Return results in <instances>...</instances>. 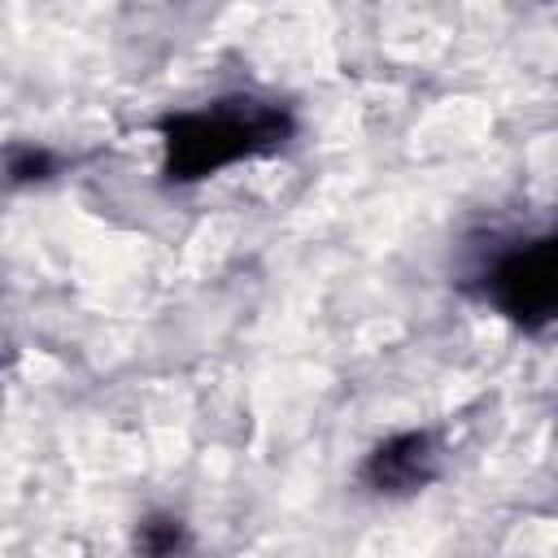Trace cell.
<instances>
[{"label":"cell","mask_w":558,"mask_h":558,"mask_svg":"<svg viewBox=\"0 0 558 558\" xmlns=\"http://www.w3.org/2000/svg\"><path fill=\"white\" fill-rule=\"evenodd\" d=\"M157 135L166 183H201L218 170L288 148V140L296 135V118L288 105L262 96H218L201 109L166 113L157 122Z\"/></svg>","instance_id":"obj_1"},{"label":"cell","mask_w":558,"mask_h":558,"mask_svg":"<svg viewBox=\"0 0 558 558\" xmlns=\"http://www.w3.org/2000/svg\"><path fill=\"white\" fill-rule=\"evenodd\" d=\"M480 301L523 331H545L558 310V240L554 231L497 248L475 275Z\"/></svg>","instance_id":"obj_2"},{"label":"cell","mask_w":558,"mask_h":558,"mask_svg":"<svg viewBox=\"0 0 558 558\" xmlns=\"http://www.w3.org/2000/svg\"><path fill=\"white\" fill-rule=\"evenodd\" d=\"M436 475H440V449L436 436L423 427H405L375 440L357 466V484L375 497H410L427 488Z\"/></svg>","instance_id":"obj_3"},{"label":"cell","mask_w":558,"mask_h":558,"mask_svg":"<svg viewBox=\"0 0 558 558\" xmlns=\"http://www.w3.org/2000/svg\"><path fill=\"white\" fill-rule=\"evenodd\" d=\"M0 170H4L9 187H35V183H48L61 174V157L44 144H9L0 153Z\"/></svg>","instance_id":"obj_4"},{"label":"cell","mask_w":558,"mask_h":558,"mask_svg":"<svg viewBox=\"0 0 558 558\" xmlns=\"http://www.w3.org/2000/svg\"><path fill=\"white\" fill-rule=\"evenodd\" d=\"M131 545H135L140 554L166 558V554L187 549V545H192V536H187V523H183L179 514H170V510H153V514H144V519L135 523Z\"/></svg>","instance_id":"obj_5"}]
</instances>
